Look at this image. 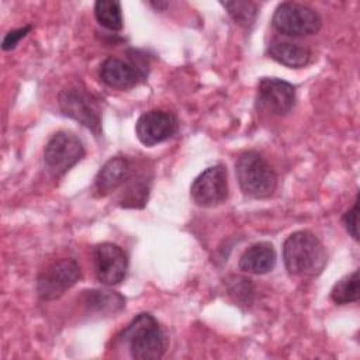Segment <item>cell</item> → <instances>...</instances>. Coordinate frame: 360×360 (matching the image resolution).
Returning <instances> with one entry per match:
<instances>
[{"instance_id": "obj_22", "label": "cell", "mask_w": 360, "mask_h": 360, "mask_svg": "<svg viewBox=\"0 0 360 360\" xmlns=\"http://www.w3.org/2000/svg\"><path fill=\"white\" fill-rule=\"evenodd\" d=\"M357 215H359V198L356 197L354 204L352 208H349L343 217H342V224L346 229V232L354 239L359 240V231H357Z\"/></svg>"}, {"instance_id": "obj_12", "label": "cell", "mask_w": 360, "mask_h": 360, "mask_svg": "<svg viewBox=\"0 0 360 360\" xmlns=\"http://www.w3.org/2000/svg\"><path fill=\"white\" fill-rule=\"evenodd\" d=\"M177 128L179 122L173 112L166 110H150L138 118L135 134L142 145L153 146L174 136Z\"/></svg>"}, {"instance_id": "obj_18", "label": "cell", "mask_w": 360, "mask_h": 360, "mask_svg": "<svg viewBox=\"0 0 360 360\" xmlns=\"http://www.w3.org/2000/svg\"><path fill=\"white\" fill-rule=\"evenodd\" d=\"M94 17L97 22L110 30L120 31L122 28L121 3L117 0H98L94 3Z\"/></svg>"}, {"instance_id": "obj_13", "label": "cell", "mask_w": 360, "mask_h": 360, "mask_svg": "<svg viewBox=\"0 0 360 360\" xmlns=\"http://www.w3.org/2000/svg\"><path fill=\"white\" fill-rule=\"evenodd\" d=\"M132 176V163L125 156L108 159L94 177L93 193L97 197H105L124 186Z\"/></svg>"}, {"instance_id": "obj_21", "label": "cell", "mask_w": 360, "mask_h": 360, "mask_svg": "<svg viewBox=\"0 0 360 360\" xmlns=\"http://www.w3.org/2000/svg\"><path fill=\"white\" fill-rule=\"evenodd\" d=\"M252 280L245 277H232V281L229 283V294L236 297V301H242L243 304L252 302L253 295V285L250 283Z\"/></svg>"}, {"instance_id": "obj_10", "label": "cell", "mask_w": 360, "mask_h": 360, "mask_svg": "<svg viewBox=\"0 0 360 360\" xmlns=\"http://www.w3.org/2000/svg\"><path fill=\"white\" fill-rule=\"evenodd\" d=\"M96 278L104 285L120 284L128 270L127 253L115 243L103 242L93 248Z\"/></svg>"}, {"instance_id": "obj_16", "label": "cell", "mask_w": 360, "mask_h": 360, "mask_svg": "<svg viewBox=\"0 0 360 360\" xmlns=\"http://www.w3.org/2000/svg\"><path fill=\"white\" fill-rule=\"evenodd\" d=\"M267 55L288 68H304L311 62V51L307 46H302L300 44L281 41V39H273L267 45Z\"/></svg>"}, {"instance_id": "obj_3", "label": "cell", "mask_w": 360, "mask_h": 360, "mask_svg": "<svg viewBox=\"0 0 360 360\" xmlns=\"http://www.w3.org/2000/svg\"><path fill=\"white\" fill-rule=\"evenodd\" d=\"M235 173L242 193L250 198H267L277 187L273 166L256 150H246L235 162Z\"/></svg>"}, {"instance_id": "obj_6", "label": "cell", "mask_w": 360, "mask_h": 360, "mask_svg": "<svg viewBox=\"0 0 360 360\" xmlns=\"http://www.w3.org/2000/svg\"><path fill=\"white\" fill-rule=\"evenodd\" d=\"M271 22L278 32L294 38L314 35L322 27V20L314 8L291 1L277 6Z\"/></svg>"}, {"instance_id": "obj_8", "label": "cell", "mask_w": 360, "mask_h": 360, "mask_svg": "<svg viewBox=\"0 0 360 360\" xmlns=\"http://www.w3.org/2000/svg\"><path fill=\"white\" fill-rule=\"evenodd\" d=\"M228 172L222 163L207 167L190 186L193 201L204 208L222 204L228 198Z\"/></svg>"}, {"instance_id": "obj_15", "label": "cell", "mask_w": 360, "mask_h": 360, "mask_svg": "<svg viewBox=\"0 0 360 360\" xmlns=\"http://www.w3.org/2000/svg\"><path fill=\"white\" fill-rule=\"evenodd\" d=\"M80 300L87 312L97 315H114L125 307V298L117 291L107 288L86 290Z\"/></svg>"}, {"instance_id": "obj_1", "label": "cell", "mask_w": 360, "mask_h": 360, "mask_svg": "<svg viewBox=\"0 0 360 360\" xmlns=\"http://www.w3.org/2000/svg\"><path fill=\"white\" fill-rule=\"evenodd\" d=\"M326 250L309 231H297L283 243V262L287 271L298 277H316L326 266Z\"/></svg>"}, {"instance_id": "obj_20", "label": "cell", "mask_w": 360, "mask_h": 360, "mask_svg": "<svg viewBox=\"0 0 360 360\" xmlns=\"http://www.w3.org/2000/svg\"><path fill=\"white\" fill-rule=\"evenodd\" d=\"M221 6L228 11L229 17L243 28H250L256 21L257 4L253 1H221Z\"/></svg>"}, {"instance_id": "obj_17", "label": "cell", "mask_w": 360, "mask_h": 360, "mask_svg": "<svg viewBox=\"0 0 360 360\" xmlns=\"http://www.w3.org/2000/svg\"><path fill=\"white\" fill-rule=\"evenodd\" d=\"M124 190L118 200V204L124 208H142L145 207L150 190V179L145 174L132 176L124 184Z\"/></svg>"}, {"instance_id": "obj_2", "label": "cell", "mask_w": 360, "mask_h": 360, "mask_svg": "<svg viewBox=\"0 0 360 360\" xmlns=\"http://www.w3.org/2000/svg\"><path fill=\"white\" fill-rule=\"evenodd\" d=\"M120 339L127 343L129 354L136 360H158L167 350L169 339L153 315H136L122 330Z\"/></svg>"}, {"instance_id": "obj_19", "label": "cell", "mask_w": 360, "mask_h": 360, "mask_svg": "<svg viewBox=\"0 0 360 360\" xmlns=\"http://www.w3.org/2000/svg\"><path fill=\"white\" fill-rule=\"evenodd\" d=\"M360 297L359 287V270L342 277L330 290V300L338 305L356 302Z\"/></svg>"}, {"instance_id": "obj_4", "label": "cell", "mask_w": 360, "mask_h": 360, "mask_svg": "<svg viewBox=\"0 0 360 360\" xmlns=\"http://www.w3.org/2000/svg\"><path fill=\"white\" fill-rule=\"evenodd\" d=\"M59 108L63 115L77 121L96 136L101 134V105L100 100L83 84H72L58 96Z\"/></svg>"}, {"instance_id": "obj_5", "label": "cell", "mask_w": 360, "mask_h": 360, "mask_svg": "<svg viewBox=\"0 0 360 360\" xmlns=\"http://www.w3.org/2000/svg\"><path fill=\"white\" fill-rule=\"evenodd\" d=\"M83 156V142L69 131H58L53 134L44 149L45 167L56 179L69 172Z\"/></svg>"}, {"instance_id": "obj_7", "label": "cell", "mask_w": 360, "mask_h": 360, "mask_svg": "<svg viewBox=\"0 0 360 360\" xmlns=\"http://www.w3.org/2000/svg\"><path fill=\"white\" fill-rule=\"evenodd\" d=\"M80 276V267L75 259H60L38 274L37 294L42 301L56 300L72 288Z\"/></svg>"}, {"instance_id": "obj_24", "label": "cell", "mask_w": 360, "mask_h": 360, "mask_svg": "<svg viewBox=\"0 0 360 360\" xmlns=\"http://www.w3.org/2000/svg\"><path fill=\"white\" fill-rule=\"evenodd\" d=\"M150 6H152L153 8H156V10H163V8H166V7L169 6V3H166V1H158V3L152 1Z\"/></svg>"}, {"instance_id": "obj_11", "label": "cell", "mask_w": 360, "mask_h": 360, "mask_svg": "<svg viewBox=\"0 0 360 360\" xmlns=\"http://www.w3.org/2000/svg\"><path fill=\"white\" fill-rule=\"evenodd\" d=\"M257 105L277 117L287 115L295 104V87L278 77H263L257 84Z\"/></svg>"}, {"instance_id": "obj_9", "label": "cell", "mask_w": 360, "mask_h": 360, "mask_svg": "<svg viewBox=\"0 0 360 360\" xmlns=\"http://www.w3.org/2000/svg\"><path fill=\"white\" fill-rule=\"evenodd\" d=\"M100 79L108 87L117 90H128L136 86L141 80H145L148 76V63L135 55L131 56L129 62H125L118 58H107L103 60L98 69Z\"/></svg>"}, {"instance_id": "obj_23", "label": "cell", "mask_w": 360, "mask_h": 360, "mask_svg": "<svg viewBox=\"0 0 360 360\" xmlns=\"http://www.w3.org/2000/svg\"><path fill=\"white\" fill-rule=\"evenodd\" d=\"M31 25H25L22 28H17V30H11L6 34V37L3 38V42H1V48L4 51H10V49H14L17 46V44L31 31Z\"/></svg>"}, {"instance_id": "obj_14", "label": "cell", "mask_w": 360, "mask_h": 360, "mask_svg": "<svg viewBox=\"0 0 360 360\" xmlns=\"http://www.w3.org/2000/svg\"><path fill=\"white\" fill-rule=\"evenodd\" d=\"M276 250L269 242L250 245L239 259V269L250 274L270 273L276 266Z\"/></svg>"}]
</instances>
